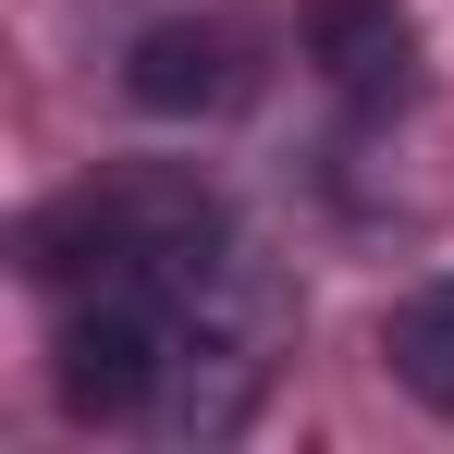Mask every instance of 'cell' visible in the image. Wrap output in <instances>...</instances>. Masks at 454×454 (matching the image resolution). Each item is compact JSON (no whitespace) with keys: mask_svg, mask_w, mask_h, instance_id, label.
Listing matches in <instances>:
<instances>
[{"mask_svg":"<svg viewBox=\"0 0 454 454\" xmlns=\"http://www.w3.org/2000/svg\"><path fill=\"white\" fill-rule=\"evenodd\" d=\"M307 37H319V62H332V86L344 98H405V62H418V25L393 12V0H319L307 12Z\"/></svg>","mask_w":454,"mask_h":454,"instance_id":"cell-4","label":"cell"},{"mask_svg":"<svg viewBox=\"0 0 454 454\" xmlns=\"http://www.w3.org/2000/svg\"><path fill=\"white\" fill-rule=\"evenodd\" d=\"M380 356H393V380L418 405H454V270H430L418 295L380 319Z\"/></svg>","mask_w":454,"mask_h":454,"instance_id":"cell-5","label":"cell"},{"mask_svg":"<svg viewBox=\"0 0 454 454\" xmlns=\"http://www.w3.org/2000/svg\"><path fill=\"white\" fill-rule=\"evenodd\" d=\"M172 332H184V307H172V295L98 283V295L62 319V356H50L62 405H74V418H148L160 380H172Z\"/></svg>","mask_w":454,"mask_h":454,"instance_id":"cell-2","label":"cell"},{"mask_svg":"<svg viewBox=\"0 0 454 454\" xmlns=\"http://www.w3.org/2000/svg\"><path fill=\"white\" fill-rule=\"evenodd\" d=\"M233 258V222L197 172H86L74 197H50L25 222V270L37 283H136V295H197Z\"/></svg>","mask_w":454,"mask_h":454,"instance_id":"cell-1","label":"cell"},{"mask_svg":"<svg viewBox=\"0 0 454 454\" xmlns=\"http://www.w3.org/2000/svg\"><path fill=\"white\" fill-rule=\"evenodd\" d=\"M123 98H136V111H233V98H246L233 25H197V12L148 25V37L123 50Z\"/></svg>","mask_w":454,"mask_h":454,"instance_id":"cell-3","label":"cell"}]
</instances>
